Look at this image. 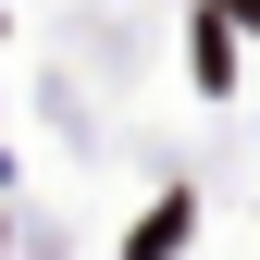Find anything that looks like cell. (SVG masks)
Returning <instances> with one entry per match:
<instances>
[{"label":"cell","mask_w":260,"mask_h":260,"mask_svg":"<svg viewBox=\"0 0 260 260\" xmlns=\"http://www.w3.org/2000/svg\"><path fill=\"white\" fill-rule=\"evenodd\" d=\"M186 236H199V211H186V199H161L137 236H124V248H137V260H161V248H186Z\"/></svg>","instance_id":"6da1fadb"},{"label":"cell","mask_w":260,"mask_h":260,"mask_svg":"<svg viewBox=\"0 0 260 260\" xmlns=\"http://www.w3.org/2000/svg\"><path fill=\"white\" fill-rule=\"evenodd\" d=\"M223 13H248V25H260V0H223Z\"/></svg>","instance_id":"7a4b0ae2"}]
</instances>
